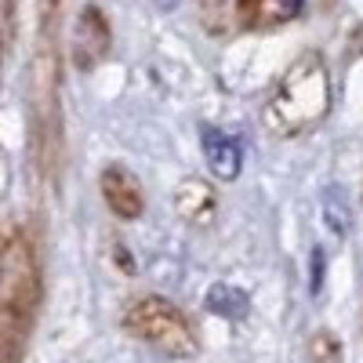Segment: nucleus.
<instances>
[{
    "instance_id": "obj_1",
    "label": "nucleus",
    "mask_w": 363,
    "mask_h": 363,
    "mask_svg": "<svg viewBox=\"0 0 363 363\" xmlns=\"http://www.w3.org/2000/svg\"><path fill=\"white\" fill-rule=\"evenodd\" d=\"M0 349L4 363H22L37 309H40V262L22 229H11L0 258Z\"/></svg>"
},
{
    "instance_id": "obj_2",
    "label": "nucleus",
    "mask_w": 363,
    "mask_h": 363,
    "mask_svg": "<svg viewBox=\"0 0 363 363\" xmlns=\"http://www.w3.org/2000/svg\"><path fill=\"white\" fill-rule=\"evenodd\" d=\"M330 109V77L316 55H306L284 73L265 102V128L280 138L306 135Z\"/></svg>"
},
{
    "instance_id": "obj_3",
    "label": "nucleus",
    "mask_w": 363,
    "mask_h": 363,
    "mask_svg": "<svg viewBox=\"0 0 363 363\" xmlns=\"http://www.w3.org/2000/svg\"><path fill=\"white\" fill-rule=\"evenodd\" d=\"M124 327L145 345H153L164 356L174 359H189L200 352V338L189 323V316L182 313L178 306H171L167 298L160 294H142L135 298L128 313H124Z\"/></svg>"
},
{
    "instance_id": "obj_4",
    "label": "nucleus",
    "mask_w": 363,
    "mask_h": 363,
    "mask_svg": "<svg viewBox=\"0 0 363 363\" xmlns=\"http://www.w3.org/2000/svg\"><path fill=\"white\" fill-rule=\"evenodd\" d=\"M113 48V26L102 15L99 4H84L77 22H73V40H69V55L77 69H95Z\"/></svg>"
},
{
    "instance_id": "obj_5",
    "label": "nucleus",
    "mask_w": 363,
    "mask_h": 363,
    "mask_svg": "<svg viewBox=\"0 0 363 363\" xmlns=\"http://www.w3.org/2000/svg\"><path fill=\"white\" fill-rule=\"evenodd\" d=\"M99 186H102L106 207L113 211L116 218H124V222L142 218V211H145V193H142L138 178H135L128 167L109 164V167L102 171V178H99Z\"/></svg>"
},
{
    "instance_id": "obj_6",
    "label": "nucleus",
    "mask_w": 363,
    "mask_h": 363,
    "mask_svg": "<svg viewBox=\"0 0 363 363\" xmlns=\"http://www.w3.org/2000/svg\"><path fill=\"white\" fill-rule=\"evenodd\" d=\"M306 0H236V18L244 29L265 33V29H280L291 18L301 15Z\"/></svg>"
},
{
    "instance_id": "obj_7",
    "label": "nucleus",
    "mask_w": 363,
    "mask_h": 363,
    "mask_svg": "<svg viewBox=\"0 0 363 363\" xmlns=\"http://www.w3.org/2000/svg\"><path fill=\"white\" fill-rule=\"evenodd\" d=\"M174 211L193 225H211L218 215V196L203 178H182L174 186Z\"/></svg>"
},
{
    "instance_id": "obj_8",
    "label": "nucleus",
    "mask_w": 363,
    "mask_h": 363,
    "mask_svg": "<svg viewBox=\"0 0 363 363\" xmlns=\"http://www.w3.org/2000/svg\"><path fill=\"white\" fill-rule=\"evenodd\" d=\"M200 145H203V157H207V167L215 178L222 182H233L244 167V149L240 142L218 128H200Z\"/></svg>"
},
{
    "instance_id": "obj_9",
    "label": "nucleus",
    "mask_w": 363,
    "mask_h": 363,
    "mask_svg": "<svg viewBox=\"0 0 363 363\" xmlns=\"http://www.w3.org/2000/svg\"><path fill=\"white\" fill-rule=\"evenodd\" d=\"M207 309L225 316V320H240V316H247V294L236 291V287L218 284V287H211V294H207Z\"/></svg>"
},
{
    "instance_id": "obj_10",
    "label": "nucleus",
    "mask_w": 363,
    "mask_h": 363,
    "mask_svg": "<svg viewBox=\"0 0 363 363\" xmlns=\"http://www.w3.org/2000/svg\"><path fill=\"white\" fill-rule=\"evenodd\" d=\"M306 363H342V342L330 330H316L306 345Z\"/></svg>"
},
{
    "instance_id": "obj_11",
    "label": "nucleus",
    "mask_w": 363,
    "mask_h": 363,
    "mask_svg": "<svg viewBox=\"0 0 363 363\" xmlns=\"http://www.w3.org/2000/svg\"><path fill=\"white\" fill-rule=\"evenodd\" d=\"M66 0H37V40H55L58 26H62Z\"/></svg>"
},
{
    "instance_id": "obj_12",
    "label": "nucleus",
    "mask_w": 363,
    "mask_h": 363,
    "mask_svg": "<svg viewBox=\"0 0 363 363\" xmlns=\"http://www.w3.org/2000/svg\"><path fill=\"white\" fill-rule=\"evenodd\" d=\"M323 218H327V225L335 229L338 236L349 229V203H345V193L335 189V186L323 193Z\"/></svg>"
},
{
    "instance_id": "obj_13",
    "label": "nucleus",
    "mask_w": 363,
    "mask_h": 363,
    "mask_svg": "<svg viewBox=\"0 0 363 363\" xmlns=\"http://www.w3.org/2000/svg\"><path fill=\"white\" fill-rule=\"evenodd\" d=\"M15 18H18V0H4V33H8V48L15 44Z\"/></svg>"
}]
</instances>
